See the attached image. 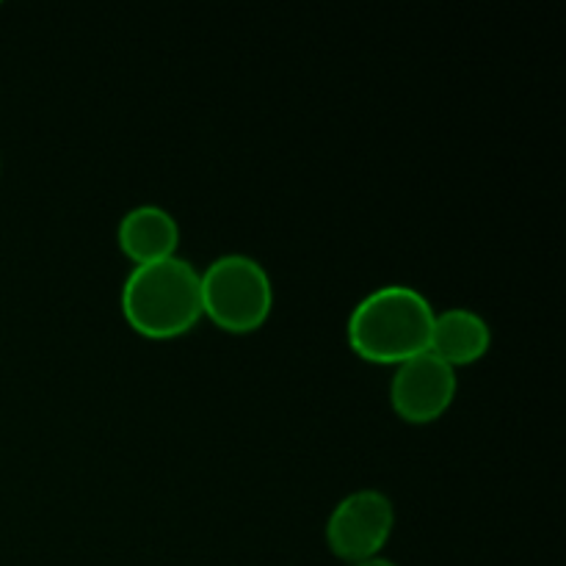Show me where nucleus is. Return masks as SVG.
Listing matches in <instances>:
<instances>
[{
  "mask_svg": "<svg viewBox=\"0 0 566 566\" xmlns=\"http://www.w3.org/2000/svg\"><path fill=\"white\" fill-rule=\"evenodd\" d=\"M434 304L418 287L381 285L354 304L346 324V337L359 359L374 365H392L415 354L429 352Z\"/></svg>",
  "mask_w": 566,
  "mask_h": 566,
  "instance_id": "nucleus-1",
  "label": "nucleus"
},
{
  "mask_svg": "<svg viewBox=\"0 0 566 566\" xmlns=\"http://www.w3.org/2000/svg\"><path fill=\"white\" fill-rule=\"evenodd\" d=\"M122 315L147 340H175L188 335L202 315L199 269L180 254L133 265L122 282Z\"/></svg>",
  "mask_w": 566,
  "mask_h": 566,
  "instance_id": "nucleus-2",
  "label": "nucleus"
},
{
  "mask_svg": "<svg viewBox=\"0 0 566 566\" xmlns=\"http://www.w3.org/2000/svg\"><path fill=\"white\" fill-rule=\"evenodd\" d=\"M199 282L202 315L230 335L258 332L274 310V282L252 254H221L199 271Z\"/></svg>",
  "mask_w": 566,
  "mask_h": 566,
  "instance_id": "nucleus-3",
  "label": "nucleus"
},
{
  "mask_svg": "<svg viewBox=\"0 0 566 566\" xmlns=\"http://www.w3.org/2000/svg\"><path fill=\"white\" fill-rule=\"evenodd\" d=\"M396 528V506L390 495L365 486L354 490L332 509L326 520V545L343 562L354 564L363 558L381 556Z\"/></svg>",
  "mask_w": 566,
  "mask_h": 566,
  "instance_id": "nucleus-4",
  "label": "nucleus"
},
{
  "mask_svg": "<svg viewBox=\"0 0 566 566\" xmlns=\"http://www.w3.org/2000/svg\"><path fill=\"white\" fill-rule=\"evenodd\" d=\"M457 390V370L431 352H423L396 365L390 379V403L401 420L426 426L451 409Z\"/></svg>",
  "mask_w": 566,
  "mask_h": 566,
  "instance_id": "nucleus-5",
  "label": "nucleus"
},
{
  "mask_svg": "<svg viewBox=\"0 0 566 566\" xmlns=\"http://www.w3.org/2000/svg\"><path fill=\"white\" fill-rule=\"evenodd\" d=\"M116 243H119V252L133 265L155 263V260L177 254V247H180V224L160 205H136L116 224Z\"/></svg>",
  "mask_w": 566,
  "mask_h": 566,
  "instance_id": "nucleus-6",
  "label": "nucleus"
},
{
  "mask_svg": "<svg viewBox=\"0 0 566 566\" xmlns=\"http://www.w3.org/2000/svg\"><path fill=\"white\" fill-rule=\"evenodd\" d=\"M492 329L481 313L470 307L440 310L431 326L429 352L451 365L453 370L462 365H473L490 352Z\"/></svg>",
  "mask_w": 566,
  "mask_h": 566,
  "instance_id": "nucleus-7",
  "label": "nucleus"
},
{
  "mask_svg": "<svg viewBox=\"0 0 566 566\" xmlns=\"http://www.w3.org/2000/svg\"><path fill=\"white\" fill-rule=\"evenodd\" d=\"M352 566H398V564L385 556H370V558H363V562H354Z\"/></svg>",
  "mask_w": 566,
  "mask_h": 566,
  "instance_id": "nucleus-8",
  "label": "nucleus"
}]
</instances>
